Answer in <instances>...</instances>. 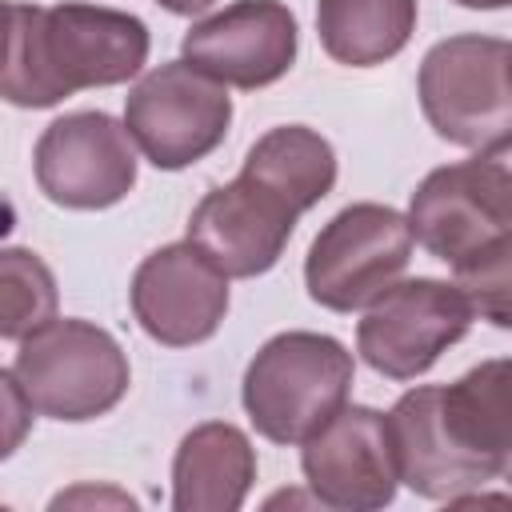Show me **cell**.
<instances>
[{
    "label": "cell",
    "mask_w": 512,
    "mask_h": 512,
    "mask_svg": "<svg viewBox=\"0 0 512 512\" xmlns=\"http://www.w3.org/2000/svg\"><path fill=\"white\" fill-rule=\"evenodd\" d=\"M336 184V152L308 124L268 128L244 156L236 180L212 188L188 216V240L232 280L268 272L296 220Z\"/></svg>",
    "instance_id": "cell-1"
},
{
    "label": "cell",
    "mask_w": 512,
    "mask_h": 512,
    "mask_svg": "<svg viewBox=\"0 0 512 512\" xmlns=\"http://www.w3.org/2000/svg\"><path fill=\"white\" fill-rule=\"evenodd\" d=\"M512 368L504 356L476 364L452 384L408 388L388 412L400 484L424 500H460L508 472Z\"/></svg>",
    "instance_id": "cell-2"
},
{
    "label": "cell",
    "mask_w": 512,
    "mask_h": 512,
    "mask_svg": "<svg viewBox=\"0 0 512 512\" xmlns=\"http://www.w3.org/2000/svg\"><path fill=\"white\" fill-rule=\"evenodd\" d=\"M148 24L104 4H8L0 96L16 108H52L84 88L132 80L148 60Z\"/></svg>",
    "instance_id": "cell-3"
},
{
    "label": "cell",
    "mask_w": 512,
    "mask_h": 512,
    "mask_svg": "<svg viewBox=\"0 0 512 512\" xmlns=\"http://www.w3.org/2000/svg\"><path fill=\"white\" fill-rule=\"evenodd\" d=\"M352 380L356 360L336 336L292 328L252 356L240 400L264 440L304 444L336 408L348 404Z\"/></svg>",
    "instance_id": "cell-4"
},
{
    "label": "cell",
    "mask_w": 512,
    "mask_h": 512,
    "mask_svg": "<svg viewBox=\"0 0 512 512\" xmlns=\"http://www.w3.org/2000/svg\"><path fill=\"white\" fill-rule=\"evenodd\" d=\"M512 44L500 36H448L428 48L416 96L432 132L472 152H508L512 144Z\"/></svg>",
    "instance_id": "cell-5"
},
{
    "label": "cell",
    "mask_w": 512,
    "mask_h": 512,
    "mask_svg": "<svg viewBox=\"0 0 512 512\" xmlns=\"http://www.w3.org/2000/svg\"><path fill=\"white\" fill-rule=\"evenodd\" d=\"M12 372L32 412L68 424L112 412L132 384V368L116 336L76 316H52L36 332H28L20 340Z\"/></svg>",
    "instance_id": "cell-6"
},
{
    "label": "cell",
    "mask_w": 512,
    "mask_h": 512,
    "mask_svg": "<svg viewBox=\"0 0 512 512\" xmlns=\"http://www.w3.org/2000/svg\"><path fill=\"white\" fill-rule=\"evenodd\" d=\"M412 240L444 264L512 240V168L508 152H476L472 160L428 172L408 204Z\"/></svg>",
    "instance_id": "cell-7"
},
{
    "label": "cell",
    "mask_w": 512,
    "mask_h": 512,
    "mask_svg": "<svg viewBox=\"0 0 512 512\" xmlns=\"http://www.w3.org/2000/svg\"><path fill=\"white\" fill-rule=\"evenodd\" d=\"M412 260L408 216L388 204H348L312 240L304 260L308 296L328 312H356L392 288Z\"/></svg>",
    "instance_id": "cell-8"
},
{
    "label": "cell",
    "mask_w": 512,
    "mask_h": 512,
    "mask_svg": "<svg viewBox=\"0 0 512 512\" xmlns=\"http://www.w3.org/2000/svg\"><path fill=\"white\" fill-rule=\"evenodd\" d=\"M232 124V96L188 60H168L144 72L124 100V128L148 164L180 172L216 152Z\"/></svg>",
    "instance_id": "cell-9"
},
{
    "label": "cell",
    "mask_w": 512,
    "mask_h": 512,
    "mask_svg": "<svg viewBox=\"0 0 512 512\" xmlns=\"http://www.w3.org/2000/svg\"><path fill=\"white\" fill-rule=\"evenodd\" d=\"M356 324V352L364 364L388 380L424 376L452 344H460L472 328L468 296L432 276L396 280L384 288Z\"/></svg>",
    "instance_id": "cell-10"
},
{
    "label": "cell",
    "mask_w": 512,
    "mask_h": 512,
    "mask_svg": "<svg viewBox=\"0 0 512 512\" xmlns=\"http://www.w3.org/2000/svg\"><path fill=\"white\" fill-rule=\"evenodd\" d=\"M40 192L76 212L120 204L136 184V148L128 128L108 112H68L52 120L32 152Z\"/></svg>",
    "instance_id": "cell-11"
},
{
    "label": "cell",
    "mask_w": 512,
    "mask_h": 512,
    "mask_svg": "<svg viewBox=\"0 0 512 512\" xmlns=\"http://www.w3.org/2000/svg\"><path fill=\"white\" fill-rule=\"evenodd\" d=\"M304 480L324 508L376 512L396 500L400 472L392 456L388 416L364 404L336 408L300 452Z\"/></svg>",
    "instance_id": "cell-12"
},
{
    "label": "cell",
    "mask_w": 512,
    "mask_h": 512,
    "mask_svg": "<svg viewBox=\"0 0 512 512\" xmlns=\"http://www.w3.org/2000/svg\"><path fill=\"white\" fill-rule=\"evenodd\" d=\"M128 300L144 336L164 348H192L216 336L228 312V276L192 240H176L140 260Z\"/></svg>",
    "instance_id": "cell-13"
},
{
    "label": "cell",
    "mask_w": 512,
    "mask_h": 512,
    "mask_svg": "<svg viewBox=\"0 0 512 512\" xmlns=\"http://www.w3.org/2000/svg\"><path fill=\"white\" fill-rule=\"evenodd\" d=\"M296 48L300 24L280 0H236L224 12L196 20L180 40V52L196 72L248 92L276 84L296 64Z\"/></svg>",
    "instance_id": "cell-14"
},
{
    "label": "cell",
    "mask_w": 512,
    "mask_h": 512,
    "mask_svg": "<svg viewBox=\"0 0 512 512\" xmlns=\"http://www.w3.org/2000/svg\"><path fill=\"white\" fill-rule=\"evenodd\" d=\"M256 480L252 440L228 424H196L172 456V508L176 512H236Z\"/></svg>",
    "instance_id": "cell-15"
},
{
    "label": "cell",
    "mask_w": 512,
    "mask_h": 512,
    "mask_svg": "<svg viewBox=\"0 0 512 512\" xmlns=\"http://www.w3.org/2000/svg\"><path fill=\"white\" fill-rule=\"evenodd\" d=\"M416 32V0H320L316 36L336 64L372 68L404 52Z\"/></svg>",
    "instance_id": "cell-16"
},
{
    "label": "cell",
    "mask_w": 512,
    "mask_h": 512,
    "mask_svg": "<svg viewBox=\"0 0 512 512\" xmlns=\"http://www.w3.org/2000/svg\"><path fill=\"white\" fill-rule=\"evenodd\" d=\"M56 276L32 248L0 244V340H24L56 316Z\"/></svg>",
    "instance_id": "cell-17"
},
{
    "label": "cell",
    "mask_w": 512,
    "mask_h": 512,
    "mask_svg": "<svg viewBox=\"0 0 512 512\" xmlns=\"http://www.w3.org/2000/svg\"><path fill=\"white\" fill-rule=\"evenodd\" d=\"M456 288L468 296L472 312H480V320L508 328L512 324V240H500L484 252H476L472 260L456 264Z\"/></svg>",
    "instance_id": "cell-18"
},
{
    "label": "cell",
    "mask_w": 512,
    "mask_h": 512,
    "mask_svg": "<svg viewBox=\"0 0 512 512\" xmlns=\"http://www.w3.org/2000/svg\"><path fill=\"white\" fill-rule=\"evenodd\" d=\"M32 432V404L16 380V372L0 368V460H8Z\"/></svg>",
    "instance_id": "cell-19"
},
{
    "label": "cell",
    "mask_w": 512,
    "mask_h": 512,
    "mask_svg": "<svg viewBox=\"0 0 512 512\" xmlns=\"http://www.w3.org/2000/svg\"><path fill=\"white\" fill-rule=\"evenodd\" d=\"M160 8H168L172 16H200V12H208L216 0H156Z\"/></svg>",
    "instance_id": "cell-20"
},
{
    "label": "cell",
    "mask_w": 512,
    "mask_h": 512,
    "mask_svg": "<svg viewBox=\"0 0 512 512\" xmlns=\"http://www.w3.org/2000/svg\"><path fill=\"white\" fill-rule=\"evenodd\" d=\"M456 4H464V8H480V12H500V8H508L512 0H456Z\"/></svg>",
    "instance_id": "cell-21"
},
{
    "label": "cell",
    "mask_w": 512,
    "mask_h": 512,
    "mask_svg": "<svg viewBox=\"0 0 512 512\" xmlns=\"http://www.w3.org/2000/svg\"><path fill=\"white\" fill-rule=\"evenodd\" d=\"M4 28H8V0H0V52H4Z\"/></svg>",
    "instance_id": "cell-22"
}]
</instances>
